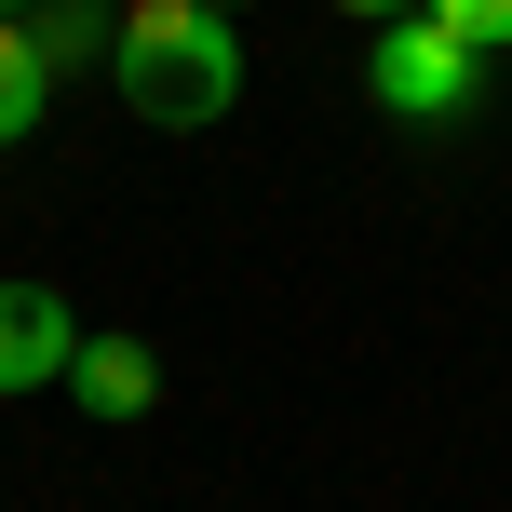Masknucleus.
<instances>
[{"mask_svg":"<svg viewBox=\"0 0 512 512\" xmlns=\"http://www.w3.org/2000/svg\"><path fill=\"white\" fill-rule=\"evenodd\" d=\"M0 27H27V0H0Z\"/></svg>","mask_w":512,"mask_h":512,"instance_id":"9","label":"nucleus"},{"mask_svg":"<svg viewBox=\"0 0 512 512\" xmlns=\"http://www.w3.org/2000/svg\"><path fill=\"white\" fill-rule=\"evenodd\" d=\"M418 14H432V27H445L459 54H486V68L512 54V0H418Z\"/></svg>","mask_w":512,"mask_h":512,"instance_id":"7","label":"nucleus"},{"mask_svg":"<svg viewBox=\"0 0 512 512\" xmlns=\"http://www.w3.org/2000/svg\"><path fill=\"white\" fill-rule=\"evenodd\" d=\"M41 108H54L41 41H27V27H0V149H27V135H41Z\"/></svg>","mask_w":512,"mask_h":512,"instance_id":"6","label":"nucleus"},{"mask_svg":"<svg viewBox=\"0 0 512 512\" xmlns=\"http://www.w3.org/2000/svg\"><path fill=\"white\" fill-rule=\"evenodd\" d=\"M337 14H364V27H405V14H418V0H337Z\"/></svg>","mask_w":512,"mask_h":512,"instance_id":"8","label":"nucleus"},{"mask_svg":"<svg viewBox=\"0 0 512 512\" xmlns=\"http://www.w3.org/2000/svg\"><path fill=\"white\" fill-rule=\"evenodd\" d=\"M27 41H41L54 81H81V68H108V41H122V0H27Z\"/></svg>","mask_w":512,"mask_h":512,"instance_id":"5","label":"nucleus"},{"mask_svg":"<svg viewBox=\"0 0 512 512\" xmlns=\"http://www.w3.org/2000/svg\"><path fill=\"white\" fill-rule=\"evenodd\" d=\"M108 81H122L135 122L203 135L243 108V27L216 0H122V41H108Z\"/></svg>","mask_w":512,"mask_h":512,"instance_id":"1","label":"nucleus"},{"mask_svg":"<svg viewBox=\"0 0 512 512\" xmlns=\"http://www.w3.org/2000/svg\"><path fill=\"white\" fill-rule=\"evenodd\" d=\"M364 95H378L391 122L445 135V122H472V95H486V54H459L432 14H405V27H378V54H364Z\"/></svg>","mask_w":512,"mask_h":512,"instance_id":"2","label":"nucleus"},{"mask_svg":"<svg viewBox=\"0 0 512 512\" xmlns=\"http://www.w3.org/2000/svg\"><path fill=\"white\" fill-rule=\"evenodd\" d=\"M68 391H81V418L135 432V418L162 405V351H149V337H122V324H95V337L68 351Z\"/></svg>","mask_w":512,"mask_h":512,"instance_id":"4","label":"nucleus"},{"mask_svg":"<svg viewBox=\"0 0 512 512\" xmlns=\"http://www.w3.org/2000/svg\"><path fill=\"white\" fill-rule=\"evenodd\" d=\"M68 351H81L68 297H54V283H0V405H27V391H68Z\"/></svg>","mask_w":512,"mask_h":512,"instance_id":"3","label":"nucleus"},{"mask_svg":"<svg viewBox=\"0 0 512 512\" xmlns=\"http://www.w3.org/2000/svg\"><path fill=\"white\" fill-rule=\"evenodd\" d=\"M216 14H243V0H216Z\"/></svg>","mask_w":512,"mask_h":512,"instance_id":"10","label":"nucleus"}]
</instances>
